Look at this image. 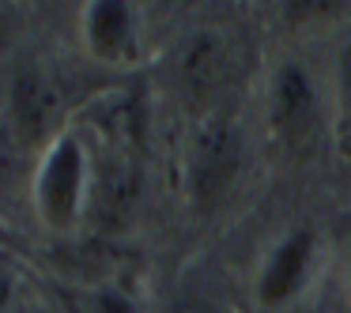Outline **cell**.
I'll return each mask as SVG.
<instances>
[{
  "label": "cell",
  "mask_w": 351,
  "mask_h": 313,
  "mask_svg": "<svg viewBox=\"0 0 351 313\" xmlns=\"http://www.w3.org/2000/svg\"><path fill=\"white\" fill-rule=\"evenodd\" d=\"M268 136L291 159H306L317 151L321 132L328 129V114L321 102L317 79L302 61H283L268 79L265 95Z\"/></svg>",
  "instance_id": "cell-3"
},
{
  "label": "cell",
  "mask_w": 351,
  "mask_h": 313,
  "mask_svg": "<svg viewBox=\"0 0 351 313\" xmlns=\"http://www.w3.org/2000/svg\"><path fill=\"white\" fill-rule=\"evenodd\" d=\"M16 295H19V272H16V264L0 253V313H12Z\"/></svg>",
  "instance_id": "cell-11"
},
{
  "label": "cell",
  "mask_w": 351,
  "mask_h": 313,
  "mask_svg": "<svg viewBox=\"0 0 351 313\" xmlns=\"http://www.w3.org/2000/svg\"><path fill=\"white\" fill-rule=\"evenodd\" d=\"M72 125L64 106V84L57 79L53 64L23 61L12 76L8 91V132L27 155H38L57 132Z\"/></svg>",
  "instance_id": "cell-5"
},
{
  "label": "cell",
  "mask_w": 351,
  "mask_h": 313,
  "mask_svg": "<svg viewBox=\"0 0 351 313\" xmlns=\"http://www.w3.org/2000/svg\"><path fill=\"white\" fill-rule=\"evenodd\" d=\"M321 268V238L310 227H295L280 234L257 260L253 275V302L265 313H283L313 287Z\"/></svg>",
  "instance_id": "cell-6"
},
{
  "label": "cell",
  "mask_w": 351,
  "mask_h": 313,
  "mask_svg": "<svg viewBox=\"0 0 351 313\" xmlns=\"http://www.w3.org/2000/svg\"><path fill=\"white\" fill-rule=\"evenodd\" d=\"M245 144L230 110L197 117L189 147H185V192L197 215H208L227 200L242 174Z\"/></svg>",
  "instance_id": "cell-2"
},
{
  "label": "cell",
  "mask_w": 351,
  "mask_h": 313,
  "mask_svg": "<svg viewBox=\"0 0 351 313\" xmlns=\"http://www.w3.org/2000/svg\"><path fill=\"white\" fill-rule=\"evenodd\" d=\"M87 310L91 313H140L136 305H132L129 295H121V290L114 287H99L87 295Z\"/></svg>",
  "instance_id": "cell-10"
},
{
  "label": "cell",
  "mask_w": 351,
  "mask_h": 313,
  "mask_svg": "<svg viewBox=\"0 0 351 313\" xmlns=\"http://www.w3.org/2000/svg\"><path fill=\"white\" fill-rule=\"evenodd\" d=\"M84 53L102 68H132L140 61V16L132 0H84L80 8Z\"/></svg>",
  "instance_id": "cell-7"
},
{
  "label": "cell",
  "mask_w": 351,
  "mask_h": 313,
  "mask_svg": "<svg viewBox=\"0 0 351 313\" xmlns=\"http://www.w3.org/2000/svg\"><path fill=\"white\" fill-rule=\"evenodd\" d=\"M162 313H230V310L223 305V298L212 287H204V283H182V287H174L167 295Z\"/></svg>",
  "instance_id": "cell-9"
},
{
  "label": "cell",
  "mask_w": 351,
  "mask_h": 313,
  "mask_svg": "<svg viewBox=\"0 0 351 313\" xmlns=\"http://www.w3.org/2000/svg\"><path fill=\"white\" fill-rule=\"evenodd\" d=\"M27 192H31L34 215L49 234H76L91 219L95 166L76 125L57 132L31 159Z\"/></svg>",
  "instance_id": "cell-1"
},
{
  "label": "cell",
  "mask_w": 351,
  "mask_h": 313,
  "mask_svg": "<svg viewBox=\"0 0 351 313\" xmlns=\"http://www.w3.org/2000/svg\"><path fill=\"white\" fill-rule=\"evenodd\" d=\"M340 298H343V305H348V313H351V234H348L343 253H340Z\"/></svg>",
  "instance_id": "cell-12"
},
{
  "label": "cell",
  "mask_w": 351,
  "mask_h": 313,
  "mask_svg": "<svg viewBox=\"0 0 351 313\" xmlns=\"http://www.w3.org/2000/svg\"><path fill=\"white\" fill-rule=\"evenodd\" d=\"M234 72H238V49L219 27H197L174 49V87L197 117L227 110Z\"/></svg>",
  "instance_id": "cell-4"
},
{
  "label": "cell",
  "mask_w": 351,
  "mask_h": 313,
  "mask_svg": "<svg viewBox=\"0 0 351 313\" xmlns=\"http://www.w3.org/2000/svg\"><path fill=\"white\" fill-rule=\"evenodd\" d=\"M328 136L340 159L351 162V42L343 46L332 72V95H328Z\"/></svg>",
  "instance_id": "cell-8"
}]
</instances>
